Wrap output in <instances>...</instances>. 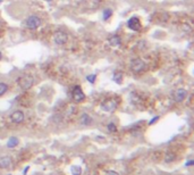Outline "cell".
<instances>
[{
	"instance_id": "8fae6325",
	"label": "cell",
	"mask_w": 194,
	"mask_h": 175,
	"mask_svg": "<svg viewBox=\"0 0 194 175\" xmlns=\"http://www.w3.org/2000/svg\"><path fill=\"white\" fill-rule=\"evenodd\" d=\"M10 164H11V158H10L9 156H5V157H1V158H0V167H1V168L9 167Z\"/></svg>"
},
{
	"instance_id": "7402d4cb",
	"label": "cell",
	"mask_w": 194,
	"mask_h": 175,
	"mask_svg": "<svg viewBox=\"0 0 194 175\" xmlns=\"http://www.w3.org/2000/svg\"><path fill=\"white\" fill-rule=\"evenodd\" d=\"M159 119V116H156L155 118H152L151 121H150V122H149V124H150V125H151V124H153V123L156 122V121H158Z\"/></svg>"
},
{
	"instance_id": "52a82bcc",
	"label": "cell",
	"mask_w": 194,
	"mask_h": 175,
	"mask_svg": "<svg viewBox=\"0 0 194 175\" xmlns=\"http://www.w3.org/2000/svg\"><path fill=\"white\" fill-rule=\"evenodd\" d=\"M68 40V35L64 32V31H58L55 33V36H53V41L57 43V44H65Z\"/></svg>"
},
{
	"instance_id": "7c38bea8",
	"label": "cell",
	"mask_w": 194,
	"mask_h": 175,
	"mask_svg": "<svg viewBox=\"0 0 194 175\" xmlns=\"http://www.w3.org/2000/svg\"><path fill=\"white\" fill-rule=\"evenodd\" d=\"M18 143H20L18 138H16V136H11V138L8 140V142H7V147H8V148H15L16 145H18Z\"/></svg>"
},
{
	"instance_id": "4fadbf2b",
	"label": "cell",
	"mask_w": 194,
	"mask_h": 175,
	"mask_svg": "<svg viewBox=\"0 0 194 175\" xmlns=\"http://www.w3.org/2000/svg\"><path fill=\"white\" fill-rule=\"evenodd\" d=\"M81 123H82L83 125H90V124L92 123L91 116H90L89 114H83L82 117H81Z\"/></svg>"
},
{
	"instance_id": "9c48e42d",
	"label": "cell",
	"mask_w": 194,
	"mask_h": 175,
	"mask_svg": "<svg viewBox=\"0 0 194 175\" xmlns=\"http://www.w3.org/2000/svg\"><path fill=\"white\" fill-rule=\"evenodd\" d=\"M10 119L13 123H16V124H20L24 121V113L20 112V110H16L11 115H10Z\"/></svg>"
},
{
	"instance_id": "8992f818",
	"label": "cell",
	"mask_w": 194,
	"mask_h": 175,
	"mask_svg": "<svg viewBox=\"0 0 194 175\" xmlns=\"http://www.w3.org/2000/svg\"><path fill=\"white\" fill-rule=\"evenodd\" d=\"M127 26H129V29H131L132 31H140L142 27L141 21L138 20V17H136V16L131 17V18L127 21Z\"/></svg>"
},
{
	"instance_id": "603a6c76",
	"label": "cell",
	"mask_w": 194,
	"mask_h": 175,
	"mask_svg": "<svg viewBox=\"0 0 194 175\" xmlns=\"http://www.w3.org/2000/svg\"><path fill=\"white\" fill-rule=\"evenodd\" d=\"M193 165V160H188L186 164H185V166H192Z\"/></svg>"
},
{
	"instance_id": "3957f363",
	"label": "cell",
	"mask_w": 194,
	"mask_h": 175,
	"mask_svg": "<svg viewBox=\"0 0 194 175\" xmlns=\"http://www.w3.org/2000/svg\"><path fill=\"white\" fill-rule=\"evenodd\" d=\"M33 82H34V81H33V77L30 75H23L18 79V85L24 90L30 89L31 86L33 85Z\"/></svg>"
},
{
	"instance_id": "2e32d148",
	"label": "cell",
	"mask_w": 194,
	"mask_h": 175,
	"mask_svg": "<svg viewBox=\"0 0 194 175\" xmlns=\"http://www.w3.org/2000/svg\"><path fill=\"white\" fill-rule=\"evenodd\" d=\"M111 15H112V10L111 9H109V8L105 9V12H103V20H105V21L109 20Z\"/></svg>"
},
{
	"instance_id": "e0dca14e",
	"label": "cell",
	"mask_w": 194,
	"mask_h": 175,
	"mask_svg": "<svg viewBox=\"0 0 194 175\" xmlns=\"http://www.w3.org/2000/svg\"><path fill=\"white\" fill-rule=\"evenodd\" d=\"M107 129H108V131L110 133H114V132H116V131H117V126H116L114 123H109L108 126H107Z\"/></svg>"
},
{
	"instance_id": "ba28073f",
	"label": "cell",
	"mask_w": 194,
	"mask_h": 175,
	"mask_svg": "<svg viewBox=\"0 0 194 175\" xmlns=\"http://www.w3.org/2000/svg\"><path fill=\"white\" fill-rule=\"evenodd\" d=\"M187 97V91L185 89H177L174 92V100L176 103H182Z\"/></svg>"
},
{
	"instance_id": "5bb4252c",
	"label": "cell",
	"mask_w": 194,
	"mask_h": 175,
	"mask_svg": "<svg viewBox=\"0 0 194 175\" xmlns=\"http://www.w3.org/2000/svg\"><path fill=\"white\" fill-rule=\"evenodd\" d=\"M70 172H72V175H81L82 174V168L79 166H72Z\"/></svg>"
},
{
	"instance_id": "277c9868",
	"label": "cell",
	"mask_w": 194,
	"mask_h": 175,
	"mask_svg": "<svg viewBox=\"0 0 194 175\" xmlns=\"http://www.w3.org/2000/svg\"><path fill=\"white\" fill-rule=\"evenodd\" d=\"M131 68L133 72L135 73H140L145 68V63L144 60L141 59V58H135L131 62Z\"/></svg>"
},
{
	"instance_id": "6da1fadb",
	"label": "cell",
	"mask_w": 194,
	"mask_h": 175,
	"mask_svg": "<svg viewBox=\"0 0 194 175\" xmlns=\"http://www.w3.org/2000/svg\"><path fill=\"white\" fill-rule=\"evenodd\" d=\"M25 24H26L27 29H30V30H36V29H39V27L42 25V21H41L40 17L35 16V15H31L26 20Z\"/></svg>"
},
{
	"instance_id": "ffe728a7",
	"label": "cell",
	"mask_w": 194,
	"mask_h": 175,
	"mask_svg": "<svg viewBox=\"0 0 194 175\" xmlns=\"http://www.w3.org/2000/svg\"><path fill=\"white\" fill-rule=\"evenodd\" d=\"M174 159H175V155H173V154H168V155L166 156V162L167 163L173 162Z\"/></svg>"
},
{
	"instance_id": "5b68a950",
	"label": "cell",
	"mask_w": 194,
	"mask_h": 175,
	"mask_svg": "<svg viewBox=\"0 0 194 175\" xmlns=\"http://www.w3.org/2000/svg\"><path fill=\"white\" fill-rule=\"evenodd\" d=\"M72 96H73L74 101H76V103H81V101H83V100L85 99V94H84L83 90L81 89V86L79 85L75 86V88L73 89Z\"/></svg>"
},
{
	"instance_id": "30bf717a",
	"label": "cell",
	"mask_w": 194,
	"mask_h": 175,
	"mask_svg": "<svg viewBox=\"0 0 194 175\" xmlns=\"http://www.w3.org/2000/svg\"><path fill=\"white\" fill-rule=\"evenodd\" d=\"M108 42H109V44L111 47H118V46H120V43H122V40H120V36L119 35H112V36H110L108 39Z\"/></svg>"
},
{
	"instance_id": "d4e9b609",
	"label": "cell",
	"mask_w": 194,
	"mask_h": 175,
	"mask_svg": "<svg viewBox=\"0 0 194 175\" xmlns=\"http://www.w3.org/2000/svg\"><path fill=\"white\" fill-rule=\"evenodd\" d=\"M0 58H1V53H0Z\"/></svg>"
},
{
	"instance_id": "ac0fdd59",
	"label": "cell",
	"mask_w": 194,
	"mask_h": 175,
	"mask_svg": "<svg viewBox=\"0 0 194 175\" xmlns=\"http://www.w3.org/2000/svg\"><path fill=\"white\" fill-rule=\"evenodd\" d=\"M123 79V74L119 72H116L115 74H114V80H115L117 83H120V80Z\"/></svg>"
},
{
	"instance_id": "d6986e66",
	"label": "cell",
	"mask_w": 194,
	"mask_h": 175,
	"mask_svg": "<svg viewBox=\"0 0 194 175\" xmlns=\"http://www.w3.org/2000/svg\"><path fill=\"white\" fill-rule=\"evenodd\" d=\"M96 79H97L96 74H91V75L86 76V80H88L90 83H94V82H96Z\"/></svg>"
},
{
	"instance_id": "cb8c5ba5",
	"label": "cell",
	"mask_w": 194,
	"mask_h": 175,
	"mask_svg": "<svg viewBox=\"0 0 194 175\" xmlns=\"http://www.w3.org/2000/svg\"><path fill=\"white\" fill-rule=\"evenodd\" d=\"M44 1H48V2H49V1H51V0H44Z\"/></svg>"
},
{
	"instance_id": "9a60e30c",
	"label": "cell",
	"mask_w": 194,
	"mask_h": 175,
	"mask_svg": "<svg viewBox=\"0 0 194 175\" xmlns=\"http://www.w3.org/2000/svg\"><path fill=\"white\" fill-rule=\"evenodd\" d=\"M7 90H8V85H7L6 83H2L0 82V97L5 94L7 92Z\"/></svg>"
},
{
	"instance_id": "44dd1931",
	"label": "cell",
	"mask_w": 194,
	"mask_h": 175,
	"mask_svg": "<svg viewBox=\"0 0 194 175\" xmlns=\"http://www.w3.org/2000/svg\"><path fill=\"white\" fill-rule=\"evenodd\" d=\"M106 175H119L117 172H115V171H109V172L106 173Z\"/></svg>"
},
{
	"instance_id": "7a4b0ae2",
	"label": "cell",
	"mask_w": 194,
	"mask_h": 175,
	"mask_svg": "<svg viewBox=\"0 0 194 175\" xmlns=\"http://www.w3.org/2000/svg\"><path fill=\"white\" fill-rule=\"evenodd\" d=\"M117 106H118L117 100L114 99V98H110V99L105 100V101L101 104V109L102 110H105V112L111 113L117 108Z\"/></svg>"
}]
</instances>
